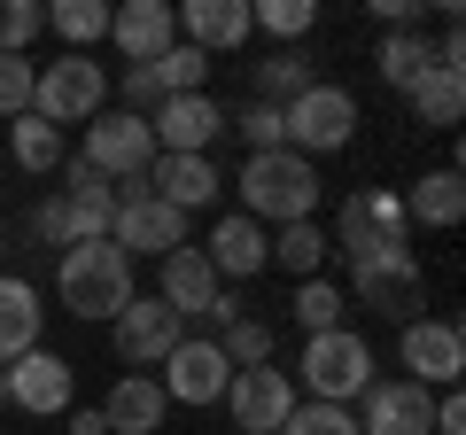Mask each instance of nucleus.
I'll list each match as a JSON object with an SVG mask.
<instances>
[{
	"instance_id": "nucleus-1",
	"label": "nucleus",
	"mask_w": 466,
	"mask_h": 435,
	"mask_svg": "<svg viewBox=\"0 0 466 435\" xmlns=\"http://www.w3.org/2000/svg\"><path fill=\"white\" fill-rule=\"evenodd\" d=\"M133 296H140V272L116 241H70L55 257V303L70 319H116Z\"/></svg>"
},
{
	"instance_id": "nucleus-2",
	"label": "nucleus",
	"mask_w": 466,
	"mask_h": 435,
	"mask_svg": "<svg viewBox=\"0 0 466 435\" xmlns=\"http://www.w3.org/2000/svg\"><path fill=\"white\" fill-rule=\"evenodd\" d=\"M327 249H342L350 272H358V265H381V257H404V249H412L404 195H397V187H358V195L342 202V218H334Z\"/></svg>"
},
{
	"instance_id": "nucleus-3",
	"label": "nucleus",
	"mask_w": 466,
	"mask_h": 435,
	"mask_svg": "<svg viewBox=\"0 0 466 435\" xmlns=\"http://www.w3.org/2000/svg\"><path fill=\"white\" fill-rule=\"evenodd\" d=\"M319 210V164H303L296 148H272V156H249L241 164V218L257 226H296V218Z\"/></svg>"
},
{
	"instance_id": "nucleus-4",
	"label": "nucleus",
	"mask_w": 466,
	"mask_h": 435,
	"mask_svg": "<svg viewBox=\"0 0 466 435\" xmlns=\"http://www.w3.org/2000/svg\"><path fill=\"white\" fill-rule=\"evenodd\" d=\"M101 109H109V70H101L94 55H55V63H39L32 117H47L55 133H63V125H94Z\"/></svg>"
},
{
	"instance_id": "nucleus-5",
	"label": "nucleus",
	"mask_w": 466,
	"mask_h": 435,
	"mask_svg": "<svg viewBox=\"0 0 466 435\" xmlns=\"http://www.w3.org/2000/svg\"><path fill=\"white\" fill-rule=\"evenodd\" d=\"M296 381L311 389V404H350L366 397L381 373H373V350L350 327H334V335H303V358H296Z\"/></svg>"
},
{
	"instance_id": "nucleus-6",
	"label": "nucleus",
	"mask_w": 466,
	"mask_h": 435,
	"mask_svg": "<svg viewBox=\"0 0 466 435\" xmlns=\"http://www.w3.org/2000/svg\"><path fill=\"white\" fill-rule=\"evenodd\" d=\"M109 241H116L125 257H133V265H140V257H156V265H164L171 249H187V218L171 210V202H156V195H148V171H140V179H125V187H116Z\"/></svg>"
},
{
	"instance_id": "nucleus-7",
	"label": "nucleus",
	"mask_w": 466,
	"mask_h": 435,
	"mask_svg": "<svg viewBox=\"0 0 466 435\" xmlns=\"http://www.w3.org/2000/svg\"><path fill=\"white\" fill-rule=\"evenodd\" d=\"M358 125H366V117H358V94H350V86H327V78H319L311 94L288 101V148H296L303 164L350 148V140H358Z\"/></svg>"
},
{
	"instance_id": "nucleus-8",
	"label": "nucleus",
	"mask_w": 466,
	"mask_h": 435,
	"mask_svg": "<svg viewBox=\"0 0 466 435\" xmlns=\"http://www.w3.org/2000/svg\"><path fill=\"white\" fill-rule=\"evenodd\" d=\"M78 164H94L109 187L140 179V171L156 164V133H148V117H133V109H101V117L86 125V148H78Z\"/></svg>"
},
{
	"instance_id": "nucleus-9",
	"label": "nucleus",
	"mask_w": 466,
	"mask_h": 435,
	"mask_svg": "<svg viewBox=\"0 0 466 435\" xmlns=\"http://www.w3.org/2000/svg\"><path fill=\"white\" fill-rule=\"evenodd\" d=\"M0 381H8V404L16 412H32V420H55V412H70L78 404V373H70V358L63 350H24V358H8L0 366Z\"/></svg>"
},
{
	"instance_id": "nucleus-10",
	"label": "nucleus",
	"mask_w": 466,
	"mask_h": 435,
	"mask_svg": "<svg viewBox=\"0 0 466 435\" xmlns=\"http://www.w3.org/2000/svg\"><path fill=\"white\" fill-rule=\"evenodd\" d=\"M397 366H404V381H420V389H459L466 335L451 319H412V327H397Z\"/></svg>"
},
{
	"instance_id": "nucleus-11",
	"label": "nucleus",
	"mask_w": 466,
	"mask_h": 435,
	"mask_svg": "<svg viewBox=\"0 0 466 435\" xmlns=\"http://www.w3.org/2000/svg\"><path fill=\"white\" fill-rule=\"evenodd\" d=\"M109 342H116V358L140 373V366H164V358L187 342V319H179V311H164L156 296H133L125 311L109 319Z\"/></svg>"
},
{
	"instance_id": "nucleus-12",
	"label": "nucleus",
	"mask_w": 466,
	"mask_h": 435,
	"mask_svg": "<svg viewBox=\"0 0 466 435\" xmlns=\"http://www.w3.org/2000/svg\"><path fill=\"white\" fill-rule=\"evenodd\" d=\"M342 296H358L366 311H381V319H397V327H412L420 303H428V280H420V257L404 249V257H381V265H358Z\"/></svg>"
},
{
	"instance_id": "nucleus-13",
	"label": "nucleus",
	"mask_w": 466,
	"mask_h": 435,
	"mask_svg": "<svg viewBox=\"0 0 466 435\" xmlns=\"http://www.w3.org/2000/svg\"><path fill=\"white\" fill-rule=\"evenodd\" d=\"M218 404H233V428L241 435H280V420L296 412V381H288L280 366H249V373L226 381Z\"/></svg>"
},
{
	"instance_id": "nucleus-14",
	"label": "nucleus",
	"mask_w": 466,
	"mask_h": 435,
	"mask_svg": "<svg viewBox=\"0 0 466 435\" xmlns=\"http://www.w3.org/2000/svg\"><path fill=\"white\" fill-rule=\"evenodd\" d=\"M226 381H233V366H226V350H218L210 335H187L179 350L164 358V373H156V389H164L171 404H218Z\"/></svg>"
},
{
	"instance_id": "nucleus-15",
	"label": "nucleus",
	"mask_w": 466,
	"mask_h": 435,
	"mask_svg": "<svg viewBox=\"0 0 466 435\" xmlns=\"http://www.w3.org/2000/svg\"><path fill=\"white\" fill-rule=\"evenodd\" d=\"M109 47L125 55V70H148L156 55H171L179 47L171 0H125V8H109Z\"/></svg>"
},
{
	"instance_id": "nucleus-16",
	"label": "nucleus",
	"mask_w": 466,
	"mask_h": 435,
	"mask_svg": "<svg viewBox=\"0 0 466 435\" xmlns=\"http://www.w3.org/2000/svg\"><path fill=\"white\" fill-rule=\"evenodd\" d=\"M358 435H435V389L373 381L366 397H358Z\"/></svg>"
},
{
	"instance_id": "nucleus-17",
	"label": "nucleus",
	"mask_w": 466,
	"mask_h": 435,
	"mask_svg": "<svg viewBox=\"0 0 466 435\" xmlns=\"http://www.w3.org/2000/svg\"><path fill=\"white\" fill-rule=\"evenodd\" d=\"M148 133H156V156H210V140L226 133V109L210 94H171L156 101Z\"/></svg>"
},
{
	"instance_id": "nucleus-18",
	"label": "nucleus",
	"mask_w": 466,
	"mask_h": 435,
	"mask_svg": "<svg viewBox=\"0 0 466 435\" xmlns=\"http://www.w3.org/2000/svg\"><path fill=\"white\" fill-rule=\"evenodd\" d=\"M171 16H179V39L195 55H210V63H218V55H233L241 39L257 32V24H249V0H179Z\"/></svg>"
},
{
	"instance_id": "nucleus-19",
	"label": "nucleus",
	"mask_w": 466,
	"mask_h": 435,
	"mask_svg": "<svg viewBox=\"0 0 466 435\" xmlns=\"http://www.w3.org/2000/svg\"><path fill=\"white\" fill-rule=\"evenodd\" d=\"M202 257H210V272L218 280H257V272L272 265V234L257 226V218H218L210 226V241H202Z\"/></svg>"
},
{
	"instance_id": "nucleus-20",
	"label": "nucleus",
	"mask_w": 466,
	"mask_h": 435,
	"mask_svg": "<svg viewBox=\"0 0 466 435\" xmlns=\"http://www.w3.org/2000/svg\"><path fill=\"white\" fill-rule=\"evenodd\" d=\"M218 272H210V257L202 249H171L164 265H156V303H164V311H179V319H202L218 303Z\"/></svg>"
},
{
	"instance_id": "nucleus-21",
	"label": "nucleus",
	"mask_w": 466,
	"mask_h": 435,
	"mask_svg": "<svg viewBox=\"0 0 466 435\" xmlns=\"http://www.w3.org/2000/svg\"><path fill=\"white\" fill-rule=\"evenodd\" d=\"M148 195L171 202L179 218H195V210L218 202V164H210V156H156V164H148Z\"/></svg>"
},
{
	"instance_id": "nucleus-22",
	"label": "nucleus",
	"mask_w": 466,
	"mask_h": 435,
	"mask_svg": "<svg viewBox=\"0 0 466 435\" xmlns=\"http://www.w3.org/2000/svg\"><path fill=\"white\" fill-rule=\"evenodd\" d=\"M171 412V397L156 389V373H125V381L109 389V404H101V428L109 435H156Z\"/></svg>"
},
{
	"instance_id": "nucleus-23",
	"label": "nucleus",
	"mask_w": 466,
	"mask_h": 435,
	"mask_svg": "<svg viewBox=\"0 0 466 435\" xmlns=\"http://www.w3.org/2000/svg\"><path fill=\"white\" fill-rule=\"evenodd\" d=\"M39 327H47V303H39L32 280H16V272H0V366L24 350H39Z\"/></svg>"
},
{
	"instance_id": "nucleus-24",
	"label": "nucleus",
	"mask_w": 466,
	"mask_h": 435,
	"mask_svg": "<svg viewBox=\"0 0 466 435\" xmlns=\"http://www.w3.org/2000/svg\"><path fill=\"white\" fill-rule=\"evenodd\" d=\"M404 218H412V226H459V218H466V179H459V164L420 171V179L404 187Z\"/></svg>"
},
{
	"instance_id": "nucleus-25",
	"label": "nucleus",
	"mask_w": 466,
	"mask_h": 435,
	"mask_svg": "<svg viewBox=\"0 0 466 435\" xmlns=\"http://www.w3.org/2000/svg\"><path fill=\"white\" fill-rule=\"evenodd\" d=\"M311 86H319L311 47H272L265 63H257V101H272V109H288V101L311 94Z\"/></svg>"
},
{
	"instance_id": "nucleus-26",
	"label": "nucleus",
	"mask_w": 466,
	"mask_h": 435,
	"mask_svg": "<svg viewBox=\"0 0 466 435\" xmlns=\"http://www.w3.org/2000/svg\"><path fill=\"white\" fill-rule=\"evenodd\" d=\"M404 101H412V117L428 125V133H451V125L466 117V70H428Z\"/></svg>"
},
{
	"instance_id": "nucleus-27",
	"label": "nucleus",
	"mask_w": 466,
	"mask_h": 435,
	"mask_svg": "<svg viewBox=\"0 0 466 435\" xmlns=\"http://www.w3.org/2000/svg\"><path fill=\"white\" fill-rule=\"evenodd\" d=\"M8 156H16V164L32 171V179H55V171L70 164V148H63V133H55L47 117H32V109H24L16 125H8Z\"/></svg>"
},
{
	"instance_id": "nucleus-28",
	"label": "nucleus",
	"mask_w": 466,
	"mask_h": 435,
	"mask_svg": "<svg viewBox=\"0 0 466 435\" xmlns=\"http://www.w3.org/2000/svg\"><path fill=\"white\" fill-rule=\"evenodd\" d=\"M373 63H381V86H397V94H412L420 78L435 70L428 55V32H381V47H373Z\"/></svg>"
},
{
	"instance_id": "nucleus-29",
	"label": "nucleus",
	"mask_w": 466,
	"mask_h": 435,
	"mask_svg": "<svg viewBox=\"0 0 466 435\" xmlns=\"http://www.w3.org/2000/svg\"><path fill=\"white\" fill-rule=\"evenodd\" d=\"M47 32L63 39V55H86L109 39V0H47Z\"/></svg>"
},
{
	"instance_id": "nucleus-30",
	"label": "nucleus",
	"mask_w": 466,
	"mask_h": 435,
	"mask_svg": "<svg viewBox=\"0 0 466 435\" xmlns=\"http://www.w3.org/2000/svg\"><path fill=\"white\" fill-rule=\"evenodd\" d=\"M272 265H280L288 280H319V265H327V226H311V218L280 226V234H272Z\"/></svg>"
},
{
	"instance_id": "nucleus-31",
	"label": "nucleus",
	"mask_w": 466,
	"mask_h": 435,
	"mask_svg": "<svg viewBox=\"0 0 466 435\" xmlns=\"http://www.w3.org/2000/svg\"><path fill=\"white\" fill-rule=\"evenodd\" d=\"M249 24H257V32H272L280 47H303V39H311V24H319V0H257Z\"/></svg>"
},
{
	"instance_id": "nucleus-32",
	"label": "nucleus",
	"mask_w": 466,
	"mask_h": 435,
	"mask_svg": "<svg viewBox=\"0 0 466 435\" xmlns=\"http://www.w3.org/2000/svg\"><path fill=\"white\" fill-rule=\"evenodd\" d=\"M226 133L241 140L249 156H272V148H288V109H272V101H249L241 117H226Z\"/></svg>"
},
{
	"instance_id": "nucleus-33",
	"label": "nucleus",
	"mask_w": 466,
	"mask_h": 435,
	"mask_svg": "<svg viewBox=\"0 0 466 435\" xmlns=\"http://www.w3.org/2000/svg\"><path fill=\"white\" fill-rule=\"evenodd\" d=\"M342 311H350V296L334 280H296V327H303V335H334Z\"/></svg>"
},
{
	"instance_id": "nucleus-34",
	"label": "nucleus",
	"mask_w": 466,
	"mask_h": 435,
	"mask_svg": "<svg viewBox=\"0 0 466 435\" xmlns=\"http://www.w3.org/2000/svg\"><path fill=\"white\" fill-rule=\"evenodd\" d=\"M272 319H233L226 335H218V350H226V366L233 373H249V366H272Z\"/></svg>"
},
{
	"instance_id": "nucleus-35",
	"label": "nucleus",
	"mask_w": 466,
	"mask_h": 435,
	"mask_svg": "<svg viewBox=\"0 0 466 435\" xmlns=\"http://www.w3.org/2000/svg\"><path fill=\"white\" fill-rule=\"evenodd\" d=\"M148 70H156V86H164V101H171V94H202V86H210V55H195L187 39H179L171 55H156Z\"/></svg>"
},
{
	"instance_id": "nucleus-36",
	"label": "nucleus",
	"mask_w": 466,
	"mask_h": 435,
	"mask_svg": "<svg viewBox=\"0 0 466 435\" xmlns=\"http://www.w3.org/2000/svg\"><path fill=\"white\" fill-rule=\"evenodd\" d=\"M39 32H47V0H0V55H32Z\"/></svg>"
},
{
	"instance_id": "nucleus-37",
	"label": "nucleus",
	"mask_w": 466,
	"mask_h": 435,
	"mask_svg": "<svg viewBox=\"0 0 466 435\" xmlns=\"http://www.w3.org/2000/svg\"><path fill=\"white\" fill-rule=\"evenodd\" d=\"M24 234H32L39 249H70V241H78V226H70V202H63V195H39L32 218H24Z\"/></svg>"
},
{
	"instance_id": "nucleus-38",
	"label": "nucleus",
	"mask_w": 466,
	"mask_h": 435,
	"mask_svg": "<svg viewBox=\"0 0 466 435\" xmlns=\"http://www.w3.org/2000/svg\"><path fill=\"white\" fill-rule=\"evenodd\" d=\"M280 435H358V412L350 404H296L280 420Z\"/></svg>"
},
{
	"instance_id": "nucleus-39",
	"label": "nucleus",
	"mask_w": 466,
	"mask_h": 435,
	"mask_svg": "<svg viewBox=\"0 0 466 435\" xmlns=\"http://www.w3.org/2000/svg\"><path fill=\"white\" fill-rule=\"evenodd\" d=\"M32 78H39L32 55H0V117H8V125L32 109Z\"/></svg>"
},
{
	"instance_id": "nucleus-40",
	"label": "nucleus",
	"mask_w": 466,
	"mask_h": 435,
	"mask_svg": "<svg viewBox=\"0 0 466 435\" xmlns=\"http://www.w3.org/2000/svg\"><path fill=\"white\" fill-rule=\"evenodd\" d=\"M116 94H125V109H133V117H156L164 86H156V70H125V86H116Z\"/></svg>"
},
{
	"instance_id": "nucleus-41",
	"label": "nucleus",
	"mask_w": 466,
	"mask_h": 435,
	"mask_svg": "<svg viewBox=\"0 0 466 435\" xmlns=\"http://www.w3.org/2000/svg\"><path fill=\"white\" fill-rule=\"evenodd\" d=\"M373 16H381V32H420L428 24V0H373Z\"/></svg>"
},
{
	"instance_id": "nucleus-42",
	"label": "nucleus",
	"mask_w": 466,
	"mask_h": 435,
	"mask_svg": "<svg viewBox=\"0 0 466 435\" xmlns=\"http://www.w3.org/2000/svg\"><path fill=\"white\" fill-rule=\"evenodd\" d=\"M435 435H466V397H459V389L435 397Z\"/></svg>"
},
{
	"instance_id": "nucleus-43",
	"label": "nucleus",
	"mask_w": 466,
	"mask_h": 435,
	"mask_svg": "<svg viewBox=\"0 0 466 435\" xmlns=\"http://www.w3.org/2000/svg\"><path fill=\"white\" fill-rule=\"evenodd\" d=\"M70 435H109L101 428V404H70Z\"/></svg>"
},
{
	"instance_id": "nucleus-44",
	"label": "nucleus",
	"mask_w": 466,
	"mask_h": 435,
	"mask_svg": "<svg viewBox=\"0 0 466 435\" xmlns=\"http://www.w3.org/2000/svg\"><path fill=\"white\" fill-rule=\"evenodd\" d=\"M0 412H8V381H0Z\"/></svg>"
},
{
	"instance_id": "nucleus-45",
	"label": "nucleus",
	"mask_w": 466,
	"mask_h": 435,
	"mask_svg": "<svg viewBox=\"0 0 466 435\" xmlns=\"http://www.w3.org/2000/svg\"><path fill=\"white\" fill-rule=\"evenodd\" d=\"M0 249H8V234H0Z\"/></svg>"
}]
</instances>
